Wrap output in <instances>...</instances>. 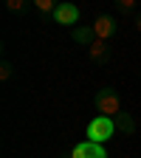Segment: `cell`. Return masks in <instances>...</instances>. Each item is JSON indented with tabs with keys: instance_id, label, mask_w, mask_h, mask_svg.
<instances>
[{
	"instance_id": "cell-1",
	"label": "cell",
	"mask_w": 141,
	"mask_h": 158,
	"mask_svg": "<svg viewBox=\"0 0 141 158\" xmlns=\"http://www.w3.org/2000/svg\"><path fill=\"white\" fill-rule=\"evenodd\" d=\"M85 135H88V141H93V144H105V141H110V138L116 135V122L107 118V116H96V118L88 122Z\"/></svg>"
},
{
	"instance_id": "cell-2",
	"label": "cell",
	"mask_w": 141,
	"mask_h": 158,
	"mask_svg": "<svg viewBox=\"0 0 141 158\" xmlns=\"http://www.w3.org/2000/svg\"><path fill=\"white\" fill-rule=\"evenodd\" d=\"M93 105H96L99 113L107 116V118L122 116V96H118V90H113V88H102L93 96Z\"/></svg>"
},
{
	"instance_id": "cell-3",
	"label": "cell",
	"mask_w": 141,
	"mask_h": 158,
	"mask_svg": "<svg viewBox=\"0 0 141 158\" xmlns=\"http://www.w3.org/2000/svg\"><path fill=\"white\" fill-rule=\"evenodd\" d=\"M51 20H54L56 26H65V28H71L73 23H79V6H76V3H59Z\"/></svg>"
},
{
	"instance_id": "cell-4",
	"label": "cell",
	"mask_w": 141,
	"mask_h": 158,
	"mask_svg": "<svg viewBox=\"0 0 141 158\" xmlns=\"http://www.w3.org/2000/svg\"><path fill=\"white\" fill-rule=\"evenodd\" d=\"M90 26H93V31H96V40H105V43H107V40L118 31V23H116L110 14H99Z\"/></svg>"
},
{
	"instance_id": "cell-5",
	"label": "cell",
	"mask_w": 141,
	"mask_h": 158,
	"mask_svg": "<svg viewBox=\"0 0 141 158\" xmlns=\"http://www.w3.org/2000/svg\"><path fill=\"white\" fill-rule=\"evenodd\" d=\"M71 158H107V150H105V144H93L85 138L82 144H76L71 150Z\"/></svg>"
},
{
	"instance_id": "cell-6",
	"label": "cell",
	"mask_w": 141,
	"mask_h": 158,
	"mask_svg": "<svg viewBox=\"0 0 141 158\" xmlns=\"http://www.w3.org/2000/svg\"><path fill=\"white\" fill-rule=\"evenodd\" d=\"M88 56H90V62H96V65H107L110 62V45L105 43V40H96V43L88 48Z\"/></svg>"
},
{
	"instance_id": "cell-7",
	"label": "cell",
	"mask_w": 141,
	"mask_h": 158,
	"mask_svg": "<svg viewBox=\"0 0 141 158\" xmlns=\"http://www.w3.org/2000/svg\"><path fill=\"white\" fill-rule=\"evenodd\" d=\"M71 37H73V43L88 45V48L96 43V31H93V26H76V28L71 31Z\"/></svg>"
},
{
	"instance_id": "cell-8",
	"label": "cell",
	"mask_w": 141,
	"mask_h": 158,
	"mask_svg": "<svg viewBox=\"0 0 141 158\" xmlns=\"http://www.w3.org/2000/svg\"><path fill=\"white\" fill-rule=\"evenodd\" d=\"M31 6H34V11H37L39 17H54V11H56L59 3H56V0H34Z\"/></svg>"
},
{
	"instance_id": "cell-9",
	"label": "cell",
	"mask_w": 141,
	"mask_h": 158,
	"mask_svg": "<svg viewBox=\"0 0 141 158\" xmlns=\"http://www.w3.org/2000/svg\"><path fill=\"white\" fill-rule=\"evenodd\" d=\"M113 122H116V130H122V133H135V118L130 116V113H122V116H116L113 118Z\"/></svg>"
},
{
	"instance_id": "cell-10",
	"label": "cell",
	"mask_w": 141,
	"mask_h": 158,
	"mask_svg": "<svg viewBox=\"0 0 141 158\" xmlns=\"http://www.w3.org/2000/svg\"><path fill=\"white\" fill-rule=\"evenodd\" d=\"M11 79H14V65L9 59H3L0 62V82H11Z\"/></svg>"
},
{
	"instance_id": "cell-11",
	"label": "cell",
	"mask_w": 141,
	"mask_h": 158,
	"mask_svg": "<svg viewBox=\"0 0 141 158\" xmlns=\"http://www.w3.org/2000/svg\"><path fill=\"white\" fill-rule=\"evenodd\" d=\"M116 9L122 11V14H135L138 11V0H118Z\"/></svg>"
},
{
	"instance_id": "cell-12",
	"label": "cell",
	"mask_w": 141,
	"mask_h": 158,
	"mask_svg": "<svg viewBox=\"0 0 141 158\" xmlns=\"http://www.w3.org/2000/svg\"><path fill=\"white\" fill-rule=\"evenodd\" d=\"M6 9L9 11H26L28 3H26V0H6Z\"/></svg>"
},
{
	"instance_id": "cell-13",
	"label": "cell",
	"mask_w": 141,
	"mask_h": 158,
	"mask_svg": "<svg viewBox=\"0 0 141 158\" xmlns=\"http://www.w3.org/2000/svg\"><path fill=\"white\" fill-rule=\"evenodd\" d=\"M133 26H135V31L141 34V14H135V17H133Z\"/></svg>"
}]
</instances>
